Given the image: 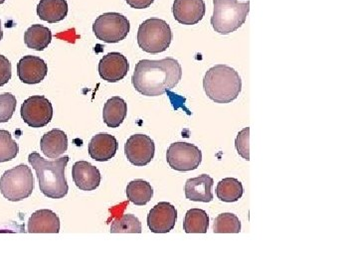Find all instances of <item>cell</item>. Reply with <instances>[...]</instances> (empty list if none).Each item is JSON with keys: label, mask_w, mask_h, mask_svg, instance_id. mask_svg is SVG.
<instances>
[{"label": "cell", "mask_w": 358, "mask_h": 268, "mask_svg": "<svg viewBox=\"0 0 358 268\" xmlns=\"http://www.w3.org/2000/svg\"><path fill=\"white\" fill-rule=\"evenodd\" d=\"M182 68L178 60H141L134 68L131 82L134 89L145 96H159L178 86Z\"/></svg>", "instance_id": "1"}, {"label": "cell", "mask_w": 358, "mask_h": 268, "mask_svg": "<svg viewBox=\"0 0 358 268\" xmlns=\"http://www.w3.org/2000/svg\"><path fill=\"white\" fill-rule=\"evenodd\" d=\"M28 161L36 171L42 194L50 199L64 198L69 191V186L65 178V169L69 162V156L48 161L37 152H32L28 156Z\"/></svg>", "instance_id": "2"}, {"label": "cell", "mask_w": 358, "mask_h": 268, "mask_svg": "<svg viewBox=\"0 0 358 268\" xmlns=\"http://www.w3.org/2000/svg\"><path fill=\"white\" fill-rule=\"evenodd\" d=\"M203 88L206 96L214 103H230L241 93V77L229 66L216 65L205 74Z\"/></svg>", "instance_id": "3"}, {"label": "cell", "mask_w": 358, "mask_h": 268, "mask_svg": "<svg viewBox=\"0 0 358 268\" xmlns=\"http://www.w3.org/2000/svg\"><path fill=\"white\" fill-rule=\"evenodd\" d=\"M213 4L211 25L215 32L221 35H228L239 29L246 21L250 11V1L213 0Z\"/></svg>", "instance_id": "4"}, {"label": "cell", "mask_w": 358, "mask_h": 268, "mask_svg": "<svg viewBox=\"0 0 358 268\" xmlns=\"http://www.w3.org/2000/svg\"><path fill=\"white\" fill-rule=\"evenodd\" d=\"M34 178L30 167L25 164L7 170L0 178V192L10 202H20L31 196Z\"/></svg>", "instance_id": "5"}, {"label": "cell", "mask_w": 358, "mask_h": 268, "mask_svg": "<svg viewBox=\"0 0 358 268\" xmlns=\"http://www.w3.org/2000/svg\"><path fill=\"white\" fill-rule=\"evenodd\" d=\"M173 41V32L166 21L150 18L143 21L138 31V44L141 50L150 54L162 53Z\"/></svg>", "instance_id": "6"}, {"label": "cell", "mask_w": 358, "mask_h": 268, "mask_svg": "<svg viewBox=\"0 0 358 268\" xmlns=\"http://www.w3.org/2000/svg\"><path fill=\"white\" fill-rule=\"evenodd\" d=\"M131 24L126 16L117 13H107L96 18L93 32L96 38L105 43H119L127 38Z\"/></svg>", "instance_id": "7"}, {"label": "cell", "mask_w": 358, "mask_h": 268, "mask_svg": "<svg viewBox=\"0 0 358 268\" xmlns=\"http://www.w3.org/2000/svg\"><path fill=\"white\" fill-rule=\"evenodd\" d=\"M166 161L173 170L187 172L199 168L202 162V152L192 143L174 142L167 149Z\"/></svg>", "instance_id": "8"}, {"label": "cell", "mask_w": 358, "mask_h": 268, "mask_svg": "<svg viewBox=\"0 0 358 268\" xmlns=\"http://www.w3.org/2000/svg\"><path fill=\"white\" fill-rule=\"evenodd\" d=\"M20 114L30 128H44L53 119V105L43 96H32L21 105Z\"/></svg>", "instance_id": "9"}, {"label": "cell", "mask_w": 358, "mask_h": 268, "mask_svg": "<svg viewBox=\"0 0 358 268\" xmlns=\"http://www.w3.org/2000/svg\"><path fill=\"white\" fill-rule=\"evenodd\" d=\"M124 154L133 165H148L155 157V141L145 134H134L124 144Z\"/></svg>", "instance_id": "10"}, {"label": "cell", "mask_w": 358, "mask_h": 268, "mask_svg": "<svg viewBox=\"0 0 358 268\" xmlns=\"http://www.w3.org/2000/svg\"><path fill=\"white\" fill-rule=\"evenodd\" d=\"M178 211L169 202H159L150 211L148 225L155 234H167L176 227Z\"/></svg>", "instance_id": "11"}, {"label": "cell", "mask_w": 358, "mask_h": 268, "mask_svg": "<svg viewBox=\"0 0 358 268\" xmlns=\"http://www.w3.org/2000/svg\"><path fill=\"white\" fill-rule=\"evenodd\" d=\"M129 63L126 56L119 52H112L101 59L99 74L109 83H117L128 75Z\"/></svg>", "instance_id": "12"}, {"label": "cell", "mask_w": 358, "mask_h": 268, "mask_svg": "<svg viewBox=\"0 0 358 268\" xmlns=\"http://www.w3.org/2000/svg\"><path fill=\"white\" fill-rule=\"evenodd\" d=\"M174 20L183 25H195L203 20L206 6L203 0H174Z\"/></svg>", "instance_id": "13"}, {"label": "cell", "mask_w": 358, "mask_h": 268, "mask_svg": "<svg viewBox=\"0 0 358 268\" xmlns=\"http://www.w3.org/2000/svg\"><path fill=\"white\" fill-rule=\"evenodd\" d=\"M48 74V66L43 59L27 55L20 59L17 64L18 77L26 84L41 83Z\"/></svg>", "instance_id": "14"}, {"label": "cell", "mask_w": 358, "mask_h": 268, "mask_svg": "<svg viewBox=\"0 0 358 268\" xmlns=\"http://www.w3.org/2000/svg\"><path fill=\"white\" fill-rule=\"evenodd\" d=\"M72 177L75 185L82 191H94L102 180L99 169L87 161H78L73 165Z\"/></svg>", "instance_id": "15"}, {"label": "cell", "mask_w": 358, "mask_h": 268, "mask_svg": "<svg viewBox=\"0 0 358 268\" xmlns=\"http://www.w3.org/2000/svg\"><path fill=\"white\" fill-rule=\"evenodd\" d=\"M119 143L114 135L99 133L92 138L88 151L92 159L99 162L109 161L117 154Z\"/></svg>", "instance_id": "16"}, {"label": "cell", "mask_w": 358, "mask_h": 268, "mask_svg": "<svg viewBox=\"0 0 358 268\" xmlns=\"http://www.w3.org/2000/svg\"><path fill=\"white\" fill-rule=\"evenodd\" d=\"M27 232L29 234H58L60 218L51 210L36 211L28 221Z\"/></svg>", "instance_id": "17"}, {"label": "cell", "mask_w": 358, "mask_h": 268, "mask_svg": "<svg viewBox=\"0 0 358 268\" xmlns=\"http://www.w3.org/2000/svg\"><path fill=\"white\" fill-rule=\"evenodd\" d=\"M213 185V179L207 174L188 179L185 183L186 199L193 202L209 203L213 200V193H212Z\"/></svg>", "instance_id": "18"}, {"label": "cell", "mask_w": 358, "mask_h": 268, "mask_svg": "<svg viewBox=\"0 0 358 268\" xmlns=\"http://www.w3.org/2000/svg\"><path fill=\"white\" fill-rule=\"evenodd\" d=\"M40 147L45 156L57 159L68 149V136L61 129H52L42 136Z\"/></svg>", "instance_id": "19"}, {"label": "cell", "mask_w": 358, "mask_h": 268, "mask_svg": "<svg viewBox=\"0 0 358 268\" xmlns=\"http://www.w3.org/2000/svg\"><path fill=\"white\" fill-rule=\"evenodd\" d=\"M128 105L124 98L113 96L103 105V119L108 128H117L126 119Z\"/></svg>", "instance_id": "20"}, {"label": "cell", "mask_w": 358, "mask_h": 268, "mask_svg": "<svg viewBox=\"0 0 358 268\" xmlns=\"http://www.w3.org/2000/svg\"><path fill=\"white\" fill-rule=\"evenodd\" d=\"M68 3L66 0H40L37 14L41 20L48 23H57L67 16Z\"/></svg>", "instance_id": "21"}, {"label": "cell", "mask_w": 358, "mask_h": 268, "mask_svg": "<svg viewBox=\"0 0 358 268\" xmlns=\"http://www.w3.org/2000/svg\"><path fill=\"white\" fill-rule=\"evenodd\" d=\"M52 41V32L48 27L41 24L30 26L24 34V43L29 49L43 51Z\"/></svg>", "instance_id": "22"}, {"label": "cell", "mask_w": 358, "mask_h": 268, "mask_svg": "<svg viewBox=\"0 0 358 268\" xmlns=\"http://www.w3.org/2000/svg\"><path fill=\"white\" fill-rule=\"evenodd\" d=\"M154 196V189L148 181L136 179L127 187V197L136 206H145Z\"/></svg>", "instance_id": "23"}, {"label": "cell", "mask_w": 358, "mask_h": 268, "mask_svg": "<svg viewBox=\"0 0 358 268\" xmlns=\"http://www.w3.org/2000/svg\"><path fill=\"white\" fill-rule=\"evenodd\" d=\"M243 185L236 178H224L218 183L216 195L220 201L233 203L243 196Z\"/></svg>", "instance_id": "24"}, {"label": "cell", "mask_w": 358, "mask_h": 268, "mask_svg": "<svg viewBox=\"0 0 358 268\" xmlns=\"http://www.w3.org/2000/svg\"><path fill=\"white\" fill-rule=\"evenodd\" d=\"M209 228V217L201 209H192L186 213L183 229L186 234H206Z\"/></svg>", "instance_id": "25"}, {"label": "cell", "mask_w": 358, "mask_h": 268, "mask_svg": "<svg viewBox=\"0 0 358 268\" xmlns=\"http://www.w3.org/2000/svg\"><path fill=\"white\" fill-rule=\"evenodd\" d=\"M141 223L136 216L124 214L110 225V234H141Z\"/></svg>", "instance_id": "26"}, {"label": "cell", "mask_w": 358, "mask_h": 268, "mask_svg": "<svg viewBox=\"0 0 358 268\" xmlns=\"http://www.w3.org/2000/svg\"><path fill=\"white\" fill-rule=\"evenodd\" d=\"M213 232L214 234H239L241 222L234 214H221L214 221Z\"/></svg>", "instance_id": "27"}, {"label": "cell", "mask_w": 358, "mask_h": 268, "mask_svg": "<svg viewBox=\"0 0 358 268\" xmlns=\"http://www.w3.org/2000/svg\"><path fill=\"white\" fill-rule=\"evenodd\" d=\"M18 152H20V147L13 140L10 133L1 129L0 131V163L16 158Z\"/></svg>", "instance_id": "28"}, {"label": "cell", "mask_w": 358, "mask_h": 268, "mask_svg": "<svg viewBox=\"0 0 358 268\" xmlns=\"http://www.w3.org/2000/svg\"><path fill=\"white\" fill-rule=\"evenodd\" d=\"M16 105L17 100L13 94L4 93L0 95V124L8 122L13 119Z\"/></svg>", "instance_id": "29"}, {"label": "cell", "mask_w": 358, "mask_h": 268, "mask_svg": "<svg viewBox=\"0 0 358 268\" xmlns=\"http://www.w3.org/2000/svg\"><path fill=\"white\" fill-rule=\"evenodd\" d=\"M238 154L247 161L250 160V128H245L238 133L235 140Z\"/></svg>", "instance_id": "30"}, {"label": "cell", "mask_w": 358, "mask_h": 268, "mask_svg": "<svg viewBox=\"0 0 358 268\" xmlns=\"http://www.w3.org/2000/svg\"><path fill=\"white\" fill-rule=\"evenodd\" d=\"M13 76V67H11L10 61L6 56L0 55V87L10 81Z\"/></svg>", "instance_id": "31"}, {"label": "cell", "mask_w": 358, "mask_h": 268, "mask_svg": "<svg viewBox=\"0 0 358 268\" xmlns=\"http://www.w3.org/2000/svg\"><path fill=\"white\" fill-rule=\"evenodd\" d=\"M126 2L131 8L145 9L152 6L155 0H126Z\"/></svg>", "instance_id": "32"}, {"label": "cell", "mask_w": 358, "mask_h": 268, "mask_svg": "<svg viewBox=\"0 0 358 268\" xmlns=\"http://www.w3.org/2000/svg\"><path fill=\"white\" fill-rule=\"evenodd\" d=\"M2 38H3V32H2L1 20H0V41H1Z\"/></svg>", "instance_id": "33"}, {"label": "cell", "mask_w": 358, "mask_h": 268, "mask_svg": "<svg viewBox=\"0 0 358 268\" xmlns=\"http://www.w3.org/2000/svg\"><path fill=\"white\" fill-rule=\"evenodd\" d=\"M6 1V0H0V4H3Z\"/></svg>", "instance_id": "34"}]
</instances>
